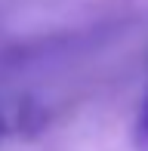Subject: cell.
I'll return each mask as SVG.
<instances>
[{
	"mask_svg": "<svg viewBox=\"0 0 148 151\" xmlns=\"http://www.w3.org/2000/svg\"><path fill=\"white\" fill-rule=\"evenodd\" d=\"M43 127V111L28 99H0V139L28 136Z\"/></svg>",
	"mask_w": 148,
	"mask_h": 151,
	"instance_id": "1",
	"label": "cell"
},
{
	"mask_svg": "<svg viewBox=\"0 0 148 151\" xmlns=\"http://www.w3.org/2000/svg\"><path fill=\"white\" fill-rule=\"evenodd\" d=\"M133 148L148 151V93L142 96V105H139L136 120H133Z\"/></svg>",
	"mask_w": 148,
	"mask_h": 151,
	"instance_id": "2",
	"label": "cell"
}]
</instances>
